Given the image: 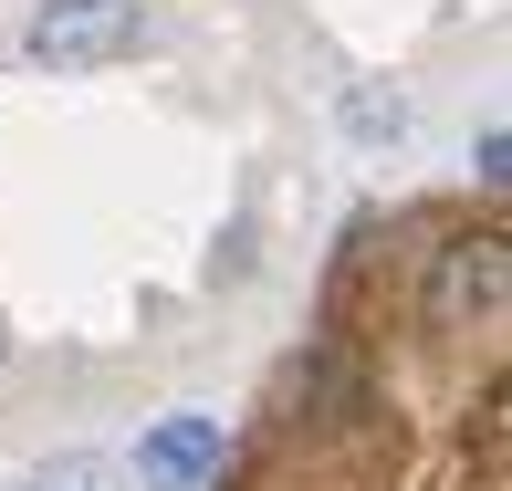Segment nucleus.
I'll list each match as a JSON object with an SVG mask.
<instances>
[{
  "label": "nucleus",
  "mask_w": 512,
  "mask_h": 491,
  "mask_svg": "<svg viewBox=\"0 0 512 491\" xmlns=\"http://www.w3.org/2000/svg\"><path fill=\"white\" fill-rule=\"evenodd\" d=\"M147 42V11L136 0H42L21 21V53L53 63V74H95V63H126Z\"/></svg>",
  "instance_id": "nucleus-1"
},
{
  "label": "nucleus",
  "mask_w": 512,
  "mask_h": 491,
  "mask_svg": "<svg viewBox=\"0 0 512 491\" xmlns=\"http://www.w3.org/2000/svg\"><path fill=\"white\" fill-rule=\"evenodd\" d=\"M220 471V418H157L147 439H136V491H199Z\"/></svg>",
  "instance_id": "nucleus-2"
},
{
  "label": "nucleus",
  "mask_w": 512,
  "mask_h": 491,
  "mask_svg": "<svg viewBox=\"0 0 512 491\" xmlns=\"http://www.w3.org/2000/svg\"><path fill=\"white\" fill-rule=\"evenodd\" d=\"M502 230H471V241L439 251V283H429V314L439 324H471V314H502Z\"/></svg>",
  "instance_id": "nucleus-3"
},
{
  "label": "nucleus",
  "mask_w": 512,
  "mask_h": 491,
  "mask_svg": "<svg viewBox=\"0 0 512 491\" xmlns=\"http://www.w3.org/2000/svg\"><path fill=\"white\" fill-rule=\"evenodd\" d=\"M32 491H136V481H126V460H105V450H63L53 471H32Z\"/></svg>",
  "instance_id": "nucleus-4"
},
{
  "label": "nucleus",
  "mask_w": 512,
  "mask_h": 491,
  "mask_svg": "<svg viewBox=\"0 0 512 491\" xmlns=\"http://www.w3.org/2000/svg\"><path fill=\"white\" fill-rule=\"evenodd\" d=\"M0 356H11V335H0Z\"/></svg>",
  "instance_id": "nucleus-5"
}]
</instances>
